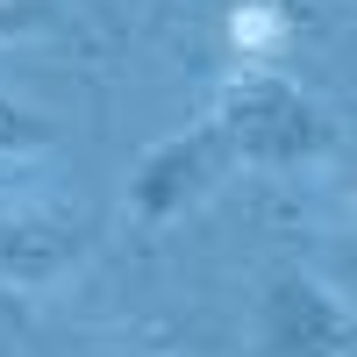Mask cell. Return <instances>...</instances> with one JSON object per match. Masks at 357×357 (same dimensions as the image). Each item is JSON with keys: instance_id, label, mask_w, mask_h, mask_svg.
I'll return each instance as SVG.
<instances>
[{"instance_id": "cell-2", "label": "cell", "mask_w": 357, "mask_h": 357, "mask_svg": "<svg viewBox=\"0 0 357 357\" xmlns=\"http://www.w3.org/2000/svg\"><path fill=\"white\" fill-rule=\"evenodd\" d=\"M250 357H357V307L307 264H272L250 307Z\"/></svg>"}, {"instance_id": "cell-8", "label": "cell", "mask_w": 357, "mask_h": 357, "mask_svg": "<svg viewBox=\"0 0 357 357\" xmlns=\"http://www.w3.org/2000/svg\"><path fill=\"white\" fill-rule=\"evenodd\" d=\"M243 8H272V15H286L293 29H307L321 8H329V0H243Z\"/></svg>"}, {"instance_id": "cell-3", "label": "cell", "mask_w": 357, "mask_h": 357, "mask_svg": "<svg viewBox=\"0 0 357 357\" xmlns=\"http://www.w3.org/2000/svg\"><path fill=\"white\" fill-rule=\"evenodd\" d=\"M229 172H236V151H229L222 122L207 114V122H193V129L158 136L151 151L129 165V200L122 207H129L136 229H172L178 215H193Z\"/></svg>"}, {"instance_id": "cell-9", "label": "cell", "mask_w": 357, "mask_h": 357, "mask_svg": "<svg viewBox=\"0 0 357 357\" xmlns=\"http://www.w3.org/2000/svg\"><path fill=\"white\" fill-rule=\"evenodd\" d=\"M93 357H158V350H93Z\"/></svg>"}, {"instance_id": "cell-6", "label": "cell", "mask_w": 357, "mask_h": 357, "mask_svg": "<svg viewBox=\"0 0 357 357\" xmlns=\"http://www.w3.org/2000/svg\"><path fill=\"white\" fill-rule=\"evenodd\" d=\"M50 0H0V36H36V29H50Z\"/></svg>"}, {"instance_id": "cell-10", "label": "cell", "mask_w": 357, "mask_h": 357, "mask_svg": "<svg viewBox=\"0 0 357 357\" xmlns=\"http://www.w3.org/2000/svg\"><path fill=\"white\" fill-rule=\"evenodd\" d=\"M350 207H357V193H350Z\"/></svg>"}, {"instance_id": "cell-7", "label": "cell", "mask_w": 357, "mask_h": 357, "mask_svg": "<svg viewBox=\"0 0 357 357\" xmlns=\"http://www.w3.org/2000/svg\"><path fill=\"white\" fill-rule=\"evenodd\" d=\"M321 272H329L343 286V301L357 307V236H343V243H329V257H321Z\"/></svg>"}, {"instance_id": "cell-4", "label": "cell", "mask_w": 357, "mask_h": 357, "mask_svg": "<svg viewBox=\"0 0 357 357\" xmlns=\"http://www.w3.org/2000/svg\"><path fill=\"white\" fill-rule=\"evenodd\" d=\"M93 250V222L65 200H0V279L8 286H57Z\"/></svg>"}, {"instance_id": "cell-5", "label": "cell", "mask_w": 357, "mask_h": 357, "mask_svg": "<svg viewBox=\"0 0 357 357\" xmlns=\"http://www.w3.org/2000/svg\"><path fill=\"white\" fill-rule=\"evenodd\" d=\"M43 151H57V122L0 93V158H43Z\"/></svg>"}, {"instance_id": "cell-1", "label": "cell", "mask_w": 357, "mask_h": 357, "mask_svg": "<svg viewBox=\"0 0 357 357\" xmlns=\"http://www.w3.org/2000/svg\"><path fill=\"white\" fill-rule=\"evenodd\" d=\"M215 122L229 136L236 165L264 172H307L321 158H336V122L307 86H293L272 65H236L215 93Z\"/></svg>"}]
</instances>
